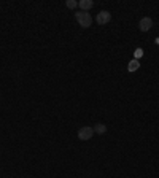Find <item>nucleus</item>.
Segmentation results:
<instances>
[{
  "label": "nucleus",
  "mask_w": 159,
  "mask_h": 178,
  "mask_svg": "<svg viewBox=\"0 0 159 178\" xmlns=\"http://www.w3.org/2000/svg\"><path fill=\"white\" fill-rule=\"evenodd\" d=\"M75 18H77V21L80 22V26L81 27H89L91 24H92V18H91V14L89 13H86V11H78V13H75Z\"/></svg>",
  "instance_id": "1"
},
{
  "label": "nucleus",
  "mask_w": 159,
  "mask_h": 178,
  "mask_svg": "<svg viewBox=\"0 0 159 178\" xmlns=\"http://www.w3.org/2000/svg\"><path fill=\"white\" fill-rule=\"evenodd\" d=\"M92 134H94V129L89 127V126H85L78 130V138L80 140H89L92 137Z\"/></svg>",
  "instance_id": "2"
},
{
  "label": "nucleus",
  "mask_w": 159,
  "mask_h": 178,
  "mask_svg": "<svg viewBox=\"0 0 159 178\" xmlns=\"http://www.w3.org/2000/svg\"><path fill=\"white\" fill-rule=\"evenodd\" d=\"M151 27H153V19H151V18H143V19H140L138 29L142 30V32H148Z\"/></svg>",
  "instance_id": "3"
},
{
  "label": "nucleus",
  "mask_w": 159,
  "mask_h": 178,
  "mask_svg": "<svg viewBox=\"0 0 159 178\" xmlns=\"http://www.w3.org/2000/svg\"><path fill=\"white\" fill-rule=\"evenodd\" d=\"M110 19H111V14L108 13V11H100L99 14H97V24H100V26H105V24H108L110 22Z\"/></svg>",
  "instance_id": "4"
},
{
  "label": "nucleus",
  "mask_w": 159,
  "mask_h": 178,
  "mask_svg": "<svg viewBox=\"0 0 159 178\" xmlns=\"http://www.w3.org/2000/svg\"><path fill=\"white\" fill-rule=\"evenodd\" d=\"M78 5H80V8L83 11H86V10L94 6V2H92V0H81V2H78Z\"/></svg>",
  "instance_id": "5"
},
{
  "label": "nucleus",
  "mask_w": 159,
  "mask_h": 178,
  "mask_svg": "<svg viewBox=\"0 0 159 178\" xmlns=\"http://www.w3.org/2000/svg\"><path fill=\"white\" fill-rule=\"evenodd\" d=\"M138 67H140L138 61H137V59H134V61H130V62H129L127 70H129V72H135V70H138Z\"/></svg>",
  "instance_id": "6"
},
{
  "label": "nucleus",
  "mask_w": 159,
  "mask_h": 178,
  "mask_svg": "<svg viewBox=\"0 0 159 178\" xmlns=\"http://www.w3.org/2000/svg\"><path fill=\"white\" fill-rule=\"evenodd\" d=\"M94 130H96L97 134H105L107 132V127H105V124H96Z\"/></svg>",
  "instance_id": "7"
},
{
  "label": "nucleus",
  "mask_w": 159,
  "mask_h": 178,
  "mask_svg": "<svg viewBox=\"0 0 159 178\" xmlns=\"http://www.w3.org/2000/svg\"><path fill=\"white\" fill-rule=\"evenodd\" d=\"M78 6V2L75 0H67V8H77Z\"/></svg>",
  "instance_id": "8"
},
{
  "label": "nucleus",
  "mask_w": 159,
  "mask_h": 178,
  "mask_svg": "<svg viewBox=\"0 0 159 178\" xmlns=\"http://www.w3.org/2000/svg\"><path fill=\"white\" fill-rule=\"evenodd\" d=\"M142 56H143V49L142 48H137L135 49V57L138 59V57H142Z\"/></svg>",
  "instance_id": "9"
}]
</instances>
